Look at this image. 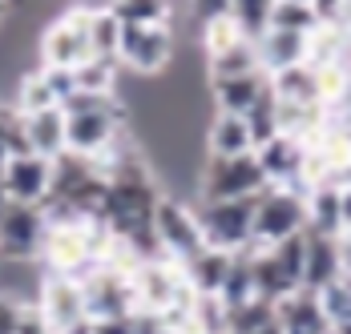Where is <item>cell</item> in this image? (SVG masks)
<instances>
[{"label":"cell","mask_w":351,"mask_h":334,"mask_svg":"<svg viewBox=\"0 0 351 334\" xmlns=\"http://www.w3.org/2000/svg\"><path fill=\"white\" fill-rule=\"evenodd\" d=\"M61 109H65L69 153H81V157H97L130 125L125 105L117 101V93H73Z\"/></svg>","instance_id":"cell-1"},{"label":"cell","mask_w":351,"mask_h":334,"mask_svg":"<svg viewBox=\"0 0 351 334\" xmlns=\"http://www.w3.org/2000/svg\"><path fill=\"white\" fill-rule=\"evenodd\" d=\"M106 226L97 218H81V222H53L45 246H40V262L45 274H65V278H85L97 266V250L106 242Z\"/></svg>","instance_id":"cell-2"},{"label":"cell","mask_w":351,"mask_h":334,"mask_svg":"<svg viewBox=\"0 0 351 334\" xmlns=\"http://www.w3.org/2000/svg\"><path fill=\"white\" fill-rule=\"evenodd\" d=\"M307 230V194L291 185H267L254 201V237L250 246H279Z\"/></svg>","instance_id":"cell-3"},{"label":"cell","mask_w":351,"mask_h":334,"mask_svg":"<svg viewBox=\"0 0 351 334\" xmlns=\"http://www.w3.org/2000/svg\"><path fill=\"white\" fill-rule=\"evenodd\" d=\"M154 237H158V254L174 258V262H190L194 254L206 250L198 209L186 205L182 198H170V194H162L158 209H154Z\"/></svg>","instance_id":"cell-4"},{"label":"cell","mask_w":351,"mask_h":334,"mask_svg":"<svg viewBox=\"0 0 351 334\" xmlns=\"http://www.w3.org/2000/svg\"><path fill=\"white\" fill-rule=\"evenodd\" d=\"M89 4H73L65 8L45 33H40V44H36V53H40V68H77L85 65L89 57H93V49H89Z\"/></svg>","instance_id":"cell-5"},{"label":"cell","mask_w":351,"mask_h":334,"mask_svg":"<svg viewBox=\"0 0 351 334\" xmlns=\"http://www.w3.org/2000/svg\"><path fill=\"white\" fill-rule=\"evenodd\" d=\"M202 201H234V198H258L271 181L258 166L254 149L239 157H206L202 162Z\"/></svg>","instance_id":"cell-6"},{"label":"cell","mask_w":351,"mask_h":334,"mask_svg":"<svg viewBox=\"0 0 351 334\" xmlns=\"http://www.w3.org/2000/svg\"><path fill=\"white\" fill-rule=\"evenodd\" d=\"M254 201L258 198H234V201H202L198 218H202V234L206 246L239 254L254 237Z\"/></svg>","instance_id":"cell-7"},{"label":"cell","mask_w":351,"mask_h":334,"mask_svg":"<svg viewBox=\"0 0 351 334\" xmlns=\"http://www.w3.org/2000/svg\"><path fill=\"white\" fill-rule=\"evenodd\" d=\"M33 310L40 322L53 334H69L73 326L89 322L85 318V294H81V278H65V274H45L36 282Z\"/></svg>","instance_id":"cell-8"},{"label":"cell","mask_w":351,"mask_h":334,"mask_svg":"<svg viewBox=\"0 0 351 334\" xmlns=\"http://www.w3.org/2000/svg\"><path fill=\"white\" fill-rule=\"evenodd\" d=\"M174 61V29L170 25H121L117 65L134 68L141 77H158Z\"/></svg>","instance_id":"cell-9"},{"label":"cell","mask_w":351,"mask_h":334,"mask_svg":"<svg viewBox=\"0 0 351 334\" xmlns=\"http://www.w3.org/2000/svg\"><path fill=\"white\" fill-rule=\"evenodd\" d=\"M81 294H85V318H89V322L138 314L134 282H130L125 274H113V270H106V266H93L81 278Z\"/></svg>","instance_id":"cell-10"},{"label":"cell","mask_w":351,"mask_h":334,"mask_svg":"<svg viewBox=\"0 0 351 334\" xmlns=\"http://www.w3.org/2000/svg\"><path fill=\"white\" fill-rule=\"evenodd\" d=\"M49 234V222L40 205H8L0 214V262H33Z\"/></svg>","instance_id":"cell-11"},{"label":"cell","mask_w":351,"mask_h":334,"mask_svg":"<svg viewBox=\"0 0 351 334\" xmlns=\"http://www.w3.org/2000/svg\"><path fill=\"white\" fill-rule=\"evenodd\" d=\"M0 181L16 205H45L49 190H53V162L36 157V153H16L0 169Z\"/></svg>","instance_id":"cell-12"},{"label":"cell","mask_w":351,"mask_h":334,"mask_svg":"<svg viewBox=\"0 0 351 334\" xmlns=\"http://www.w3.org/2000/svg\"><path fill=\"white\" fill-rule=\"evenodd\" d=\"M254 157H258V166H263L271 185H291V190H303L307 194V185H303L307 145L303 141H295V137H287V133H275L271 141H263L254 149Z\"/></svg>","instance_id":"cell-13"},{"label":"cell","mask_w":351,"mask_h":334,"mask_svg":"<svg viewBox=\"0 0 351 334\" xmlns=\"http://www.w3.org/2000/svg\"><path fill=\"white\" fill-rule=\"evenodd\" d=\"M21 125H25V145H29V153L49 157V162H57L61 153H69L65 109H61V105L40 109V113H21Z\"/></svg>","instance_id":"cell-14"},{"label":"cell","mask_w":351,"mask_h":334,"mask_svg":"<svg viewBox=\"0 0 351 334\" xmlns=\"http://www.w3.org/2000/svg\"><path fill=\"white\" fill-rule=\"evenodd\" d=\"M335 278H343V246L339 237L311 234L307 230V254H303V290L319 294L323 286H331Z\"/></svg>","instance_id":"cell-15"},{"label":"cell","mask_w":351,"mask_h":334,"mask_svg":"<svg viewBox=\"0 0 351 334\" xmlns=\"http://www.w3.org/2000/svg\"><path fill=\"white\" fill-rule=\"evenodd\" d=\"M275 318L282 334H331V322L323 314V306L311 290H295L287 298L275 302Z\"/></svg>","instance_id":"cell-16"},{"label":"cell","mask_w":351,"mask_h":334,"mask_svg":"<svg viewBox=\"0 0 351 334\" xmlns=\"http://www.w3.org/2000/svg\"><path fill=\"white\" fill-rule=\"evenodd\" d=\"M258 49V65L267 77H275L282 68L307 65V36L303 33H282V29H267V33L254 40Z\"/></svg>","instance_id":"cell-17"},{"label":"cell","mask_w":351,"mask_h":334,"mask_svg":"<svg viewBox=\"0 0 351 334\" xmlns=\"http://www.w3.org/2000/svg\"><path fill=\"white\" fill-rule=\"evenodd\" d=\"M271 85L267 73H246V77H226V81H210L214 113H230V117H246V109L263 97V89Z\"/></svg>","instance_id":"cell-18"},{"label":"cell","mask_w":351,"mask_h":334,"mask_svg":"<svg viewBox=\"0 0 351 334\" xmlns=\"http://www.w3.org/2000/svg\"><path fill=\"white\" fill-rule=\"evenodd\" d=\"M230 266H234V254H230V250H218V246H206L202 254H194L190 262H182L186 282H190L194 294H202V298H218V290H222Z\"/></svg>","instance_id":"cell-19"},{"label":"cell","mask_w":351,"mask_h":334,"mask_svg":"<svg viewBox=\"0 0 351 334\" xmlns=\"http://www.w3.org/2000/svg\"><path fill=\"white\" fill-rule=\"evenodd\" d=\"M307 230L327 237H343V185L307 190Z\"/></svg>","instance_id":"cell-20"},{"label":"cell","mask_w":351,"mask_h":334,"mask_svg":"<svg viewBox=\"0 0 351 334\" xmlns=\"http://www.w3.org/2000/svg\"><path fill=\"white\" fill-rule=\"evenodd\" d=\"M250 149H254V141H250V129H246L243 117L214 113L210 129H206V157H239Z\"/></svg>","instance_id":"cell-21"},{"label":"cell","mask_w":351,"mask_h":334,"mask_svg":"<svg viewBox=\"0 0 351 334\" xmlns=\"http://www.w3.org/2000/svg\"><path fill=\"white\" fill-rule=\"evenodd\" d=\"M271 89L279 105H323L319 101V85H315V68L311 65H295V68H282L271 77Z\"/></svg>","instance_id":"cell-22"},{"label":"cell","mask_w":351,"mask_h":334,"mask_svg":"<svg viewBox=\"0 0 351 334\" xmlns=\"http://www.w3.org/2000/svg\"><path fill=\"white\" fill-rule=\"evenodd\" d=\"M53 105H61V97H57L49 73L40 65L16 81V97H12V109L16 113H40V109H53Z\"/></svg>","instance_id":"cell-23"},{"label":"cell","mask_w":351,"mask_h":334,"mask_svg":"<svg viewBox=\"0 0 351 334\" xmlns=\"http://www.w3.org/2000/svg\"><path fill=\"white\" fill-rule=\"evenodd\" d=\"M89 49L93 57L101 61H117V49H121V21L109 12V4L89 12Z\"/></svg>","instance_id":"cell-24"},{"label":"cell","mask_w":351,"mask_h":334,"mask_svg":"<svg viewBox=\"0 0 351 334\" xmlns=\"http://www.w3.org/2000/svg\"><path fill=\"white\" fill-rule=\"evenodd\" d=\"M246 129H250V141H254V149L263 145V141H271V137L279 133V97H275V89L267 85L263 89V97L254 101L250 109H246Z\"/></svg>","instance_id":"cell-25"},{"label":"cell","mask_w":351,"mask_h":334,"mask_svg":"<svg viewBox=\"0 0 351 334\" xmlns=\"http://www.w3.org/2000/svg\"><path fill=\"white\" fill-rule=\"evenodd\" d=\"M109 12L121 25H170V0H109Z\"/></svg>","instance_id":"cell-26"},{"label":"cell","mask_w":351,"mask_h":334,"mask_svg":"<svg viewBox=\"0 0 351 334\" xmlns=\"http://www.w3.org/2000/svg\"><path fill=\"white\" fill-rule=\"evenodd\" d=\"M206 73H210V81H226V77H246V73H263L254 40H243V44H234L230 53H222V57L206 61Z\"/></svg>","instance_id":"cell-27"},{"label":"cell","mask_w":351,"mask_h":334,"mask_svg":"<svg viewBox=\"0 0 351 334\" xmlns=\"http://www.w3.org/2000/svg\"><path fill=\"white\" fill-rule=\"evenodd\" d=\"M271 250V258H275V266H279L282 282H287V290H303V254H307V230L295 237H287L279 246H267Z\"/></svg>","instance_id":"cell-28"},{"label":"cell","mask_w":351,"mask_h":334,"mask_svg":"<svg viewBox=\"0 0 351 334\" xmlns=\"http://www.w3.org/2000/svg\"><path fill=\"white\" fill-rule=\"evenodd\" d=\"M267 29H282V33H303L311 36L319 29V12L303 0H275L271 8V25Z\"/></svg>","instance_id":"cell-29"},{"label":"cell","mask_w":351,"mask_h":334,"mask_svg":"<svg viewBox=\"0 0 351 334\" xmlns=\"http://www.w3.org/2000/svg\"><path fill=\"white\" fill-rule=\"evenodd\" d=\"M243 40H250V36L243 33V25H239L234 16H218V21H206V25H202V53H206V61L230 53V49L243 44Z\"/></svg>","instance_id":"cell-30"},{"label":"cell","mask_w":351,"mask_h":334,"mask_svg":"<svg viewBox=\"0 0 351 334\" xmlns=\"http://www.w3.org/2000/svg\"><path fill=\"white\" fill-rule=\"evenodd\" d=\"M73 81H77V93H117V61L89 57L85 65L73 68Z\"/></svg>","instance_id":"cell-31"},{"label":"cell","mask_w":351,"mask_h":334,"mask_svg":"<svg viewBox=\"0 0 351 334\" xmlns=\"http://www.w3.org/2000/svg\"><path fill=\"white\" fill-rule=\"evenodd\" d=\"M271 318H275V302L254 298V302H246L243 310L226 314V334H254L258 326H267Z\"/></svg>","instance_id":"cell-32"},{"label":"cell","mask_w":351,"mask_h":334,"mask_svg":"<svg viewBox=\"0 0 351 334\" xmlns=\"http://www.w3.org/2000/svg\"><path fill=\"white\" fill-rule=\"evenodd\" d=\"M29 306H33V302L16 298V294H0V334H16V331H21V322H25Z\"/></svg>","instance_id":"cell-33"},{"label":"cell","mask_w":351,"mask_h":334,"mask_svg":"<svg viewBox=\"0 0 351 334\" xmlns=\"http://www.w3.org/2000/svg\"><path fill=\"white\" fill-rule=\"evenodd\" d=\"M190 12L198 25L206 21H218V16H230V0H190Z\"/></svg>","instance_id":"cell-34"},{"label":"cell","mask_w":351,"mask_h":334,"mask_svg":"<svg viewBox=\"0 0 351 334\" xmlns=\"http://www.w3.org/2000/svg\"><path fill=\"white\" fill-rule=\"evenodd\" d=\"M93 331L97 334H138V326H134V314H130V318H101V322H93Z\"/></svg>","instance_id":"cell-35"},{"label":"cell","mask_w":351,"mask_h":334,"mask_svg":"<svg viewBox=\"0 0 351 334\" xmlns=\"http://www.w3.org/2000/svg\"><path fill=\"white\" fill-rule=\"evenodd\" d=\"M16 334H53L45 322H40V314H36L33 306H29V314H25V322H21V331Z\"/></svg>","instance_id":"cell-36"},{"label":"cell","mask_w":351,"mask_h":334,"mask_svg":"<svg viewBox=\"0 0 351 334\" xmlns=\"http://www.w3.org/2000/svg\"><path fill=\"white\" fill-rule=\"evenodd\" d=\"M351 230V190H343V234Z\"/></svg>","instance_id":"cell-37"},{"label":"cell","mask_w":351,"mask_h":334,"mask_svg":"<svg viewBox=\"0 0 351 334\" xmlns=\"http://www.w3.org/2000/svg\"><path fill=\"white\" fill-rule=\"evenodd\" d=\"M254 334H282L279 318H271V322H267V326H258V331H254Z\"/></svg>","instance_id":"cell-38"},{"label":"cell","mask_w":351,"mask_h":334,"mask_svg":"<svg viewBox=\"0 0 351 334\" xmlns=\"http://www.w3.org/2000/svg\"><path fill=\"white\" fill-rule=\"evenodd\" d=\"M8 205H12V198H8V190H4V181H0V214H4Z\"/></svg>","instance_id":"cell-39"},{"label":"cell","mask_w":351,"mask_h":334,"mask_svg":"<svg viewBox=\"0 0 351 334\" xmlns=\"http://www.w3.org/2000/svg\"><path fill=\"white\" fill-rule=\"evenodd\" d=\"M69 334H97V331H93V322H81V326H73Z\"/></svg>","instance_id":"cell-40"},{"label":"cell","mask_w":351,"mask_h":334,"mask_svg":"<svg viewBox=\"0 0 351 334\" xmlns=\"http://www.w3.org/2000/svg\"><path fill=\"white\" fill-rule=\"evenodd\" d=\"M331 334H351V318H348V322H335V326H331Z\"/></svg>","instance_id":"cell-41"},{"label":"cell","mask_w":351,"mask_h":334,"mask_svg":"<svg viewBox=\"0 0 351 334\" xmlns=\"http://www.w3.org/2000/svg\"><path fill=\"white\" fill-rule=\"evenodd\" d=\"M8 157H12V153H8V149H4V141H0V169L8 166Z\"/></svg>","instance_id":"cell-42"},{"label":"cell","mask_w":351,"mask_h":334,"mask_svg":"<svg viewBox=\"0 0 351 334\" xmlns=\"http://www.w3.org/2000/svg\"><path fill=\"white\" fill-rule=\"evenodd\" d=\"M8 8H12V0H0V21L8 16Z\"/></svg>","instance_id":"cell-43"},{"label":"cell","mask_w":351,"mask_h":334,"mask_svg":"<svg viewBox=\"0 0 351 334\" xmlns=\"http://www.w3.org/2000/svg\"><path fill=\"white\" fill-rule=\"evenodd\" d=\"M303 4H311V0H303Z\"/></svg>","instance_id":"cell-44"},{"label":"cell","mask_w":351,"mask_h":334,"mask_svg":"<svg viewBox=\"0 0 351 334\" xmlns=\"http://www.w3.org/2000/svg\"><path fill=\"white\" fill-rule=\"evenodd\" d=\"M348 133H351V125H348Z\"/></svg>","instance_id":"cell-45"}]
</instances>
